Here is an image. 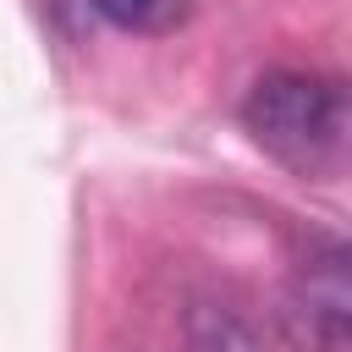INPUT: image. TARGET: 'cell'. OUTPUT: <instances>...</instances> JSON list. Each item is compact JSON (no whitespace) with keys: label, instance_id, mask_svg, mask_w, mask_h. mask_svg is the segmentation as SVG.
Segmentation results:
<instances>
[{"label":"cell","instance_id":"1","mask_svg":"<svg viewBox=\"0 0 352 352\" xmlns=\"http://www.w3.org/2000/svg\"><path fill=\"white\" fill-rule=\"evenodd\" d=\"M242 126L292 176H330L346 160V94L324 72H264L242 99Z\"/></svg>","mask_w":352,"mask_h":352},{"label":"cell","instance_id":"2","mask_svg":"<svg viewBox=\"0 0 352 352\" xmlns=\"http://www.w3.org/2000/svg\"><path fill=\"white\" fill-rule=\"evenodd\" d=\"M286 336L302 352H346V319H352V280H346V248L319 242L286 286Z\"/></svg>","mask_w":352,"mask_h":352},{"label":"cell","instance_id":"3","mask_svg":"<svg viewBox=\"0 0 352 352\" xmlns=\"http://www.w3.org/2000/svg\"><path fill=\"white\" fill-rule=\"evenodd\" d=\"M94 11L126 33H170L187 16V0H94Z\"/></svg>","mask_w":352,"mask_h":352}]
</instances>
